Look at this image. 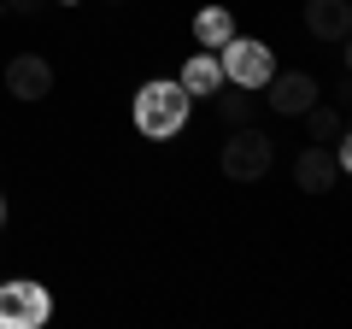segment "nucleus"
Wrapping results in <instances>:
<instances>
[{
    "mask_svg": "<svg viewBox=\"0 0 352 329\" xmlns=\"http://www.w3.org/2000/svg\"><path fill=\"white\" fill-rule=\"evenodd\" d=\"M6 94H12V100H47L53 94V65L41 59V53H18L12 65H6Z\"/></svg>",
    "mask_w": 352,
    "mask_h": 329,
    "instance_id": "nucleus-5",
    "label": "nucleus"
},
{
    "mask_svg": "<svg viewBox=\"0 0 352 329\" xmlns=\"http://www.w3.org/2000/svg\"><path fill=\"white\" fill-rule=\"evenodd\" d=\"M188 124V89L182 83H141L135 94V129L147 141H170Z\"/></svg>",
    "mask_w": 352,
    "mask_h": 329,
    "instance_id": "nucleus-1",
    "label": "nucleus"
},
{
    "mask_svg": "<svg viewBox=\"0 0 352 329\" xmlns=\"http://www.w3.org/2000/svg\"><path fill=\"white\" fill-rule=\"evenodd\" d=\"M235 36V18H229V6H200V12H194V41H200V47H223V41Z\"/></svg>",
    "mask_w": 352,
    "mask_h": 329,
    "instance_id": "nucleus-11",
    "label": "nucleus"
},
{
    "mask_svg": "<svg viewBox=\"0 0 352 329\" xmlns=\"http://www.w3.org/2000/svg\"><path fill=\"white\" fill-rule=\"evenodd\" d=\"M217 164H223V177H229V182H258V177H270V164H276V141L264 136V129L235 124V136L223 141Z\"/></svg>",
    "mask_w": 352,
    "mask_h": 329,
    "instance_id": "nucleus-2",
    "label": "nucleus"
},
{
    "mask_svg": "<svg viewBox=\"0 0 352 329\" xmlns=\"http://www.w3.org/2000/svg\"><path fill=\"white\" fill-rule=\"evenodd\" d=\"M0 217H6V206H0Z\"/></svg>",
    "mask_w": 352,
    "mask_h": 329,
    "instance_id": "nucleus-15",
    "label": "nucleus"
},
{
    "mask_svg": "<svg viewBox=\"0 0 352 329\" xmlns=\"http://www.w3.org/2000/svg\"><path fill=\"white\" fill-rule=\"evenodd\" d=\"M0 12H6V0H0Z\"/></svg>",
    "mask_w": 352,
    "mask_h": 329,
    "instance_id": "nucleus-14",
    "label": "nucleus"
},
{
    "mask_svg": "<svg viewBox=\"0 0 352 329\" xmlns=\"http://www.w3.org/2000/svg\"><path fill=\"white\" fill-rule=\"evenodd\" d=\"M294 182H300V194H329V189L340 182V159H335L329 147H317V141H311V147L294 159Z\"/></svg>",
    "mask_w": 352,
    "mask_h": 329,
    "instance_id": "nucleus-7",
    "label": "nucleus"
},
{
    "mask_svg": "<svg viewBox=\"0 0 352 329\" xmlns=\"http://www.w3.org/2000/svg\"><path fill=\"white\" fill-rule=\"evenodd\" d=\"M217 94H223V89H217ZM217 112H223L229 124H247V118H252V100H247V89H229L223 100H217Z\"/></svg>",
    "mask_w": 352,
    "mask_h": 329,
    "instance_id": "nucleus-12",
    "label": "nucleus"
},
{
    "mask_svg": "<svg viewBox=\"0 0 352 329\" xmlns=\"http://www.w3.org/2000/svg\"><path fill=\"white\" fill-rule=\"evenodd\" d=\"M182 89H188V100H206V94L223 89V65H217V53H194V59L182 65Z\"/></svg>",
    "mask_w": 352,
    "mask_h": 329,
    "instance_id": "nucleus-9",
    "label": "nucleus"
},
{
    "mask_svg": "<svg viewBox=\"0 0 352 329\" xmlns=\"http://www.w3.org/2000/svg\"><path fill=\"white\" fill-rule=\"evenodd\" d=\"M305 30H311L317 41H346L352 6L346 0H305Z\"/></svg>",
    "mask_w": 352,
    "mask_h": 329,
    "instance_id": "nucleus-8",
    "label": "nucleus"
},
{
    "mask_svg": "<svg viewBox=\"0 0 352 329\" xmlns=\"http://www.w3.org/2000/svg\"><path fill=\"white\" fill-rule=\"evenodd\" d=\"M6 12H24V18H36V12H41V0H6Z\"/></svg>",
    "mask_w": 352,
    "mask_h": 329,
    "instance_id": "nucleus-13",
    "label": "nucleus"
},
{
    "mask_svg": "<svg viewBox=\"0 0 352 329\" xmlns=\"http://www.w3.org/2000/svg\"><path fill=\"white\" fill-rule=\"evenodd\" d=\"M217 65H223V76L235 83V89H264L270 83V71H276V59H270V47L252 36H229L223 47H217Z\"/></svg>",
    "mask_w": 352,
    "mask_h": 329,
    "instance_id": "nucleus-3",
    "label": "nucleus"
},
{
    "mask_svg": "<svg viewBox=\"0 0 352 329\" xmlns=\"http://www.w3.org/2000/svg\"><path fill=\"white\" fill-rule=\"evenodd\" d=\"M300 118H305V129H311L317 147H335V141L346 136V106H335V100H329V106H317V100H311Z\"/></svg>",
    "mask_w": 352,
    "mask_h": 329,
    "instance_id": "nucleus-10",
    "label": "nucleus"
},
{
    "mask_svg": "<svg viewBox=\"0 0 352 329\" xmlns=\"http://www.w3.org/2000/svg\"><path fill=\"white\" fill-rule=\"evenodd\" d=\"M270 112H282V118H300L305 106L317 100V76H305V71H270Z\"/></svg>",
    "mask_w": 352,
    "mask_h": 329,
    "instance_id": "nucleus-6",
    "label": "nucleus"
},
{
    "mask_svg": "<svg viewBox=\"0 0 352 329\" xmlns=\"http://www.w3.org/2000/svg\"><path fill=\"white\" fill-rule=\"evenodd\" d=\"M53 317V294L41 282H0V329H41Z\"/></svg>",
    "mask_w": 352,
    "mask_h": 329,
    "instance_id": "nucleus-4",
    "label": "nucleus"
}]
</instances>
